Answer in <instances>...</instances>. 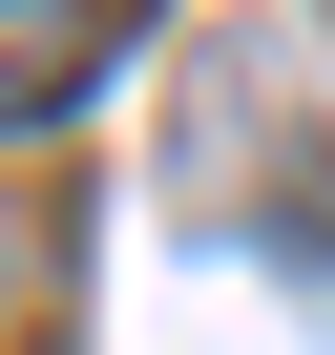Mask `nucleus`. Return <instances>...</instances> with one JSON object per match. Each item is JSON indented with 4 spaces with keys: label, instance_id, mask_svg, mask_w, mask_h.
I'll list each match as a JSON object with an SVG mask.
<instances>
[{
    "label": "nucleus",
    "instance_id": "f257e3e1",
    "mask_svg": "<svg viewBox=\"0 0 335 355\" xmlns=\"http://www.w3.org/2000/svg\"><path fill=\"white\" fill-rule=\"evenodd\" d=\"M126 21H147V0H0V125H63L126 63Z\"/></svg>",
    "mask_w": 335,
    "mask_h": 355
},
{
    "label": "nucleus",
    "instance_id": "f03ea898",
    "mask_svg": "<svg viewBox=\"0 0 335 355\" xmlns=\"http://www.w3.org/2000/svg\"><path fill=\"white\" fill-rule=\"evenodd\" d=\"M63 272H84V209L42 189V167H0V355L63 334Z\"/></svg>",
    "mask_w": 335,
    "mask_h": 355
}]
</instances>
